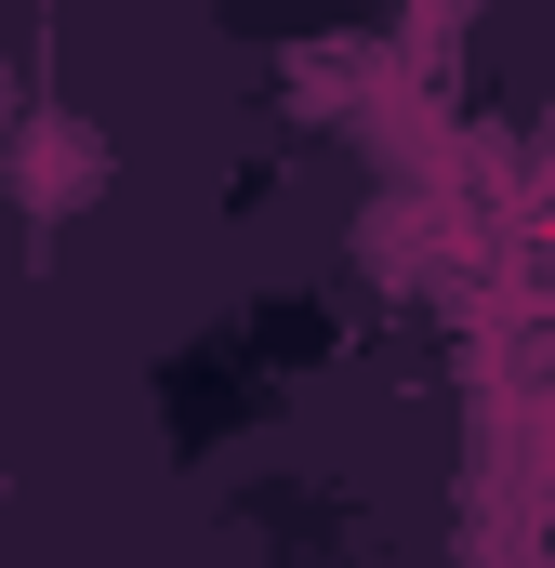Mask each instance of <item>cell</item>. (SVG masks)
<instances>
[{
    "label": "cell",
    "mask_w": 555,
    "mask_h": 568,
    "mask_svg": "<svg viewBox=\"0 0 555 568\" xmlns=\"http://www.w3.org/2000/svg\"><path fill=\"white\" fill-rule=\"evenodd\" d=\"M0 133H13V67H0Z\"/></svg>",
    "instance_id": "7a4b0ae2"
},
{
    "label": "cell",
    "mask_w": 555,
    "mask_h": 568,
    "mask_svg": "<svg viewBox=\"0 0 555 568\" xmlns=\"http://www.w3.org/2000/svg\"><path fill=\"white\" fill-rule=\"evenodd\" d=\"M436 13H463V0H436Z\"/></svg>",
    "instance_id": "3957f363"
},
{
    "label": "cell",
    "mask_w": 555,
    "mask_h": 568,
    "mask_svg": "<svg viewBox=\"0 0 555 568\" xmlns=\"http://www.w3.org/2000/svg\"><path fill=\"white\" fill-rule=\"evenodd\" d=\"M80 199H107V133L67 106L13 120V212H80Z\"/></svg>",
    "instance_id": "6da1fadb"
}]
</instances>
